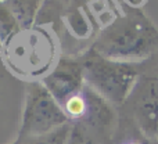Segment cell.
Wrapping results in <instances>:
<instances>
[{
    "label": "cell",
    "instance_id": "cell-8",
    "mask_svg": "<svg viewBox=\"0 0 158 144\" xmlns=\"http://www.w3.org/2000/svg\"><path fill=\"white\" fill-rule=\"evenodd\" d=\"M0 50H2V43H0Z\"/></svg>",
    "mask_w": 158,
    "mask_h": 144
},
{
    "label": "cell",
    "instance_id": "cell-5",
    "mask_svg": "<svg viewBox=\"0 0 158 144\" xmlns=\"http://www.w3.org/2000/svg\"><path fill=\"white\" fill-rule=\"evenodd\" d=\"M68 133H69V126L64 125L61 128L56 129V130L50 132V133L29 137V139L24 140L19 144H65L67 139H68Z\"/></svg>",
    "mask_w": 158,
    "mask_h": 144
},
{
    "label": "cell",
    "instance_id": "cell-3",
    "mask_svg": "<svg viewBox=\"0 0 158 144\" xmlns=\"http://www.w3.org/2000/svg\"><path fill=\"white\" fill-rule=\"evenodd\" d=\"M42 3H43V0H8V2H6V4L13 11V14L18 19L21 27L28 29L32 25Z\"/></svg>",
    "mask_w": 158,
    "mask_h": 144
},
{
    "label": "cell",
    "instance_id": "cell-6",
    "mask_svg": "<svg viewBox=\"0 0 158 144\" xmlns=\"http://www.w3.org/2000/svg\"><path fill=\"white\" fill-rule=\"evenodd\" d=\"M61 107H63L64 112L67 114V117L79 118L86 112V100H85L83 96L77 93L75 96L69 97Z\"/></svg>",
    "mask_w": 158,
    "mask_h": 144
},
{
    "label": "cell",
    "instance_id": "cell-4",
    "mask_svg": "<svg viewBox=\"0 0 158 144\" xmlns=\"http://www.w3.org/2000/svg\"><path fill=\"white\" fill-rule=\"evenodd\" d=\"M21 24L6 3H0V43L8 44L21 32Z\"/></svg>",
    "mask_w": 158,
    "mask_h": 144
},
{
    "label": "cell",
    "instance_id": "cell-2",
    "mask_svg": "<svg viewBox=\"0 0 158 144\" xmlns=\"http://www.w3.org/2000/svg\"><path fill=\"white\" fill-rule=\"evenodd\" d=\"M43 86L56 98L60 105H63L69 97L77 94L79 83V71L74 63L60 60L49 75L43 78Z\"/></svg>",
    "mask_w": 158,
    "mask_h": 144
},
{
    "label": "cell",
    "instance_id": "cell-1",
    "mask_svg": "<svg viewBox=\"0 0 158 144\" xmlns=\"http://www.w3.org/2000/svg\"><path fill=\"white\" fill-rule=\"evenodd\" d=\"M68 117L63 107L56 101L49 90L40 82H31L27 87L25 108L21 129L13 144H19L29 137L50 133L67 125Z\"/></svg>",
    "mask_w": 158,
    "mask_h": 144
},
{
    "label": "cell",
    "instance_id": "cell-7",
    "mask_svg": "<svg viewBox=\"0 0 158 144\" xmlns=\"http://www.w3.org/2000/svg\"><path fill=\"white\" fill-rule=\"evenodd\" d=\"M6 2H8V0H0V3H6Z\"/></svg>",
    "mask_w": 158,
    "mask_h": 144
}]
</instances>
